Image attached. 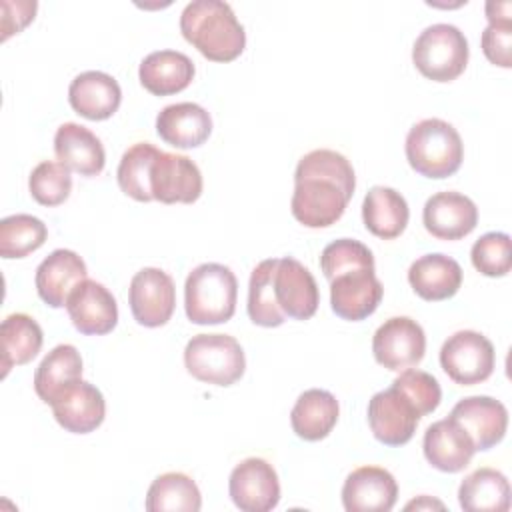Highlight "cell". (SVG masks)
Wrapping results in <instances>:
<instances>
[{"mask_svg": "<svg viewBox=\"0 0 512 512\" xmlns=\"http://www.w3.org/2000/svg\"><path fill=\"white\" fill-rule=\"evenodd\" d=\"M356 188V174L346 156L336 150L318 148L298 160L292 216L306 228H328L336 224Z\"/></svg>", "mask_w": 512, "mask_h": 512, "instance_id": "cell-1", "label": "cell"}, {"mask_svg": "<svg viewBox=\"0 0 512 512\" xmlns=\"http://www.w3.org/2000/svg\"><path fill=\"white\" fill-rule=\"evenodd\" d=\"M182 36L208 60L230 62L244 52L246 32L222 0H192L180 14Z\"/></svg>", "mask_w": 512, "mask_h": 512, "instance_id": "cell-2", "label": "cell"}, {"mask_svg": "<svg viewBox=\"0 0 512 512\" xmlns=\"http://www.w3.org/2000/svg\"><path fill=\"white\" fill-rule=\"evenodd\" d=\"M238 280L218 262L198 264L184 282V308L194 324H222L236 312Z\"/></svg>", "mask_w": 512, "mask_h": 512, "instance_id": "cell-3", "label": "cell"}, {"mask_svg": "<svg viewBox=\"0 0 512 512\" xmlns=\"http://www.w3.org/2000/svg\"><path fill=\"white\" fill-rule=\"evenodd\" d=\"M406 158L412 170L426 178H448L464 160L458 130L442 118H424L406 134Z\"/></svg>", "mask_w": 512, "mask_h": 512, "instance_id": "cell-4", "label": "cell"}, {"mask_svg": "<svg viewBox=\"0 0 512 512\" xmlns=\"http://www.w3.org/2000/svg\"><path fill=\"white\" fill-rule=\"evenodd\" d=\"M468 40L464 32L446 22L426 26L412 46L416 70L434 82L456 80L468 64Z\"/></svg>", "mask_w": 512, "mask_h": 512, "instance_id": "cell-5", "label": "cell"}, {"mask_svg": "<svg viewBox=\"0 0 512 512\" xmlns=\"http://www.w3.org/2000/svg\"><path fill=\"white\" fill-rule=\"evenodd\" d=\"M184 366L200 382L232 386L246 370V356L230 334H196L184 348Z\"/></svg>", "mask_w": 512, "mask_h": 512, "instance_id": "cell-6", "label": "cell"}, {"mask_svg": "<svg viewBox=\"0 0 512 512\" xmlns=\"http://www.w3.org/2000/svg\"><path fill=\"white\" fill-rule=\"evenodd\" d=\"M496 352L492 342L476 330H458L440 348V366L460 386H474L494 372Z\"/></svg>", "mask_w": 512, "mask_h": 512, "instance_id": "cell-7", "label": "cell"}, {"mask_svg": "<svg viewBox=\"0 0 512 512\" xmlns=\"http://www.w3.org/2000/svg\"><path fill=\"white\" fill-rule=\"evenodd\" d=\"M422 414L414 400L396 384L376 392L368 402V424L374 438L386 446L412 440Z\"/></svg>", "mask_w": 512, "mask_h": 512, "instance_id": "cell-8", "label": "cell"}, {"mask_svg": "<svg viewBox=\"0 0 512 512\" xmlns=\"http://www.w3.org/2000/svg\"><path fill=\"white\" fill-rule=\"evenodd\" d=\"M372 352L376 362L392 372L412 368L426 352L424 328L410 316H392L374 332Z\"/></svg>", "mask_w": 512, "mask_h": 512, "instance_id": "cell-9", "label": "cell"}, {"mask_svg": "<svg viewBox=\"0 0 512 512\" xmlns=\"http://www.w3.org/2000/svg\"><path fill=\"white\" fill-rule=\"evenodd\" d=\"M128 302L132 316L140 326H164L176 308V288L172 276L152 266L138 270L130 280Z\"/></svg>", "mask_w": 512, "mask_h": 512, "instance_id": "cell-10", "label": "cell"}, {"mask_svg": "<svg viewBox=\"0 0 512 512\" xmlns=\"http://www.w3.org/2000/svg\"><path fill=\"white\" fill-rule=\"evenodd\" d=\"M228 492L242 512H268L280 502L278 474L264 458H244L230 472Z\"/></svg>", "mask_w": 512, "mask_h": 512, "instance_id": "cell-11", "label": "cell"}, {"mask_svg": "<svg viewBox=\"0 0 512 512\" xmlns=\"http://www.w3.org/2000/svg\"><path fill=\"white\" fill-rule=\"evenodd\" d=\"M384 286L374 268H350L330 280V306L342 320L358 322L376 312Z\"/></svg>", "mask_w": 512, "mask_h": 512, "instance_id": "cell-12", "label": "cell"}, {"mask_svg": "<svg viewBox=\"0 0 512 512\" xmlns=\"http://www.w3.org/2000/svg\"><path fill=\"white\" fill-rule=\"evenodd\" d=\"M276 304L286 318L308 320L316 314L320 292L312 272L292 256L278 258L274 276Z\"/></svg>", "mask_w": 512, "mask_h": 512, "instance_id": "cell-13", "label": "cell"}, {"mask_svg": "<svg viewBox=\"0 0 512 512\" xmlns=\"http://www.w3.org/2000/svg\"><path fill=\"white\" fill-rule=\"evenodd\" d=\"M56 422L72 434L94 432L106 416V402L102 392L78 378L64 386L50 402Z\"/></svg>", "mask_w": 512, "mask_h": 512, "instance_id": "cell-14", "label": "cell"}, {"mask_svg": "<svg viewBox=\"0 0 512 512\" xmlns=\"http://www.w3.org/2000/svg\"><path fill=\"white\" fill-rule=\"evenodd\" d=\"M74 328L86 336H102L118 324V304L114 294L96 280H82L66 302Z\"/></svg>", "mask_w": 512, "mask_h": 512, "instance_id": "cell-15", "label": "cell"}, {"mask_svg": "<svg viewBox=\"0 0 512 512\" xmlns=\"http://www.w3.org/2000/svg\"><path fill=\"white\" fill-rule=\"evenodd\" d=\"M152 196L162 204H192L202 194L200 168L184 154L160 152L150 176Z\"/></svg>", "mask_w": 512, "mask_h": 512, "instance_id": "cell-16", "label": "cell"}, {"mask_svg": "<svg viewBox=\"0 0 512 512\" xmlns=\"http://www.w3.org/2000/svg\"><path fill=\"white\" fill-rule=\"evenodd\" d=\"M398 500L396 478L380 466H360L352 470L342 486L346 512H388Z\"/></svg>", "mask_w": 512, "mask_h": 512, "instance_id": "cell-17", "label": "cell"}, {"mask_svg": "<svg viewBox=\"0 0 512 512\" xmlns=\"http://www.w3.org/2000/svg\"><path fill=\"white\" fill-rule=\"evenodd\" d=\"M422 222L438 240H460L476 228L478 208L472 198L454 190H444L426 200Z\"/></svg>", "mask_w": 512, "mask_h": 512, "instance_id": "cell-18", "label": "cell"}, {"mask_svg": "<svg viewBox=\"0 0 512 512\" xmlns=\"http://www.w3.org/2000/svg\"><path fill=\"white\" fill-rule=\"evenodd\" d=\"M450 418L468 432L476 452L494 448L502 442L508 428V410L492 396H468L458 400Z\"/></svg>", "mask_w": 512, "mask_h": 512, "instance_id": "cell-19", "label": "cell"}, {"mask_svg": "<svg viewBox=\"0 0 512 512\" xmlns=\"http://www.w3.org/2000/svg\"><path fill=\"white\" fill-rule=\"evenodd\" d=\"M86 262L68 248L50 252L36 268V292L52 308H64L72 290L86 280Z\"/></svg>", "mask_w": 512, "mask_h": 512, "instance_id": "cell-20", "label": "cell"}, {"mask_svg": "<svg viewBox=\"0 0 512 512\" xmlns=\"http://www.w3.org/2000/svg\"><path fill=\"white\" fill-rule=\"evenodd\" d=\"M422 450L436 470L448 474L464 470L476 452L468 432L450 416L436 420L426 428Z\"/></svg>", "mask_w": 512, "mask_h": 512, "instance_id": "cell-21", "label": "cell"}, {"mask_svg": "<svg viewBox=\"0 0 512 512\" xmlns=\"http://www.w3.org/2000/svg\"><path fill=\"white\" fill-rule=\"evenodd\" d=\"M68 102L76 114L88 120H106L120 108L122 90L114 76L86 70L70 82Z\"/></svg>", "mask_w": 512, "mask_h": 512, "instance_id": "cell-22", "label": "cell"}, {"mask_svg": "<svg viewBox=\"0 0 512 512\" xmlns=\"http://www.w3.org/2000/svg\"><path fill=\"white\" fill-rule=\"evenodd\" d=\"M156 132L174 148H198L212 132V118L196 102H176L158 112Z\"/></svg>", "mask_w": 512, "mask_h": 512, "instance_id": "cell-23", "label": "cell"}, {"mask_svg": "<svg viewBox=\"0 0 512 512\" xmlns=\"http://www.w3.org/2000/svg\"><path fill=\"white\" fill-rule=\"evenodd\" d=\"M408 282L422 300H448L462 286V268L454 258L442 252H430L410 264Z\"/></svg>", "mask_w": 512, "mask_h": 512, "instance_id": "cell-24", "label": "cell"}, {"mask_svg": "<svg viewBox=\"0 0 512 512\" xmlns=\"http://www.w3.org/2000/svg\"><path fill=\"white\" fill-rule=\"evenodd\" d=\"M54 152L58 162L88 178L100 174L106 164V152L100 138L76 122H64L56 130Z\"/></svg>", "mask_w": 512, "mask_h": 512, "instance_id": "cell-25", "label": "cell"}, {"mask_svg": "<svg viewBox=\"0 0 512 512\" xmlns=\"http://www.w3.org/2000/svg\"><path fill=\"white\" fill-rule=\"evenodd\" d=\"M194 62L178 50H156L144 56L138 68L140 84L154 96L178 94L194 78Z\"/></svg>", "mask_w": 512, "mask_h": 512, "instance_id": "cell-26", "label": "cell"}, {"mask_svg": "<svg viewBox=\"0 0 512 512\" xmlns=\"http://www.w3.org/2000/svg\"><path fill=\"white\" fill-rule=\"evenodd\" d=\"M340 416L338 400L332 392L322 388L304 390L290 412V424L298 438L318 442L326 438Z\"/></svg>", "mask_w": 512, "mask_h": 512, "instance_id": "cell-27", "label": "cell"}, {"mask_svg": "<svg viewBox=\"0 0 512 512\" xmlns=\"http://www.w3.org/2000/svg\"><path fill=\"white\" fill-rule=\"evenodd\" d=\"M410 218L406 198L388 186H372L362 202V220L370 234L392 240L398 238Z\"/></svg>", "mask_w": 512, "mask_h": 512, "instance_id": "cell-28", "label": "cell"}, {"mask_svg": "<svg viewBox=\"0 0 512 512\" xmlns=\"http://www.w3.org/2000/svg\"><path fill=\"white\" fill-rule=\"evenodd\" d=\"M458 502L466 512H506L510 482L496 468H478L460 482Z\"/></svg>", "mask_w": 512, "mask_h": 512, "instance_id": "cell-29", "label": "cell"}, {"mask_svg": "<svg viewBox=\"0 0 512 512\" xmlns=\"http://www.w3.org/2000/svg\"><path fill=\"white\" fill-rule=\"evenodd\" d=\"M0 342H2V376L8 374L10 368L28 364L42 348L44 334L40 324L24 314L14 312L2 320L0 326Z\"/></svg>", "mask_w": 512, "mask_h": 512, "instance_id": "cell-30", "label": "cell"}, {"mask_svg": "<svg viewBox=\"0 0 512 512\" xmlns=\"http://www.w3.org/2000/svg\"><path fill=\"white\" fill-rule=\"evenodd\" d=\"M82 378V356L72 344L54 346L34 372V390L46 404L70 382Z\"/></svg>", "mask_w": 512, "mask_h": 512, "instance_id": "cell-31", "label": "cell"}, {"mask_svg": "<svg viewBox=\"0 0 512 512\" xmlns=\"http://www.w3.org/2000/svg\"><path fill=\"white\" fill-rule=\"evenodd\" d=\"M202 496L196 482L184 472H166L154 478L146 492L148 512H198Z\"/></svg>", "mask_w": 512, "mask_h": 512, "instance_id": "cell-32", "label": "cell"}, {"mask_svg": "<svg viewBox=\"0 0 512 512\" xmlns=\"http://www.w3.org/2000/svg\"><path fill=\"white\" fill-rule=\"evenodd\" d=\"M160 152L162 150H158L150 142H136L122 154L116 170V178H118L120 190L126 196L138 202L154 200L150 176H152V166Z\"/></svg>", "mask_w": 512, "mask_h": 512, "instance_id": "cell-33", "label": "cell"}, {"mask_svg": "<svg viewBox=\"0 0 512 512\" xmlns=\"http://www.w3.org/2000/svg\"><path fill=\"white\" fill-rule=\"evenodd\" d=\"M276 262L278 258H268L256 264L248 282V304H246L248 316L254 324L264 328H276L286 320L274 296L272 276H274Z\"/></svg>", "mask_w": 512, "mask_h": 512, "instance_id": "cell-34", "label": "cell"}, {"mask_svg": "<svg viewBox=\"0 0 512 512\" xmlns=\"http://www.w3.org/2000/svg\"><path fill=\"white\" fill-rule=\"evenodd\" d=\"M48 238L46 224L32 214H12L0 220V256L26 258Z\"/></svg>", "mask_w": 512, "mask_h": 512, "instance_id": "cell-35", "label": "cell"}, {"mask_svg": "<svg viewBox=\"0 0 512 512\" xmlns=\"http://www.w3.org/2000/svg\"><path fill=\"white\" fill-rule=\"evenodd\" d=\"M30 196L42 206H58L68 200L72 192V176L70 168L62 162L44 160L30 172L28 178Z\"/></svg>", "mask_w": 512, "mask_h": 512, "instance_id": "cell-36", "label": "cell"}, {"mask_svg": "<svg viewBox=\"0 0 512 512\" xmlns=\"http://www.w3.org/2000/svg\"><path fill=\"white\" fill-rule=\"evenodd\" d=\"M470 258L480 274L488 278L506 276L512 268L510 236L506 232H486L474 242Z\"/></svg>", "mask_w": 512, "mask_h": 512, "instance_id": "cell-37", "label": "cell"}, {"mask_svg": "<svg viewBox=\"0 0 512 512\" xmlns=\"http://www.w3.org/2000/svg\"><path fill=\"white\" fill-rule=\"evenodd\" d=\"M320 268L324 278L330 282L334 276L350 268H374V256L366 244L354 238H340L324 246L320 254Z\"/></svg>", "mask_w": 512, "mask_h": 512, "instance_id": "cell-38", "label": "cell"}, {"mask_svg": "<svg viewBox=\"0 0 512 512\" xmlns=\"http://www.w3.org/2000/svg\"><path fill=\"white\" fill-rule=\"evenodd\" d=\"M392 384L402 388L414 400V404L418 406L422 416L434 412L440 406L442 388H440L438 380L424 370L406 368L400 372V376L394 378Z\"/></svg>", "mask_w": 512, "mask_h": 512, "instance_id": "cell-39", "label": "cell"}, {"mask_svg": "<svg viewBox=\"0 0 512 512\" xmlns=\"http://www.w3.org/2000/svg\"><path fill=\"white\" fill-rule=\"evenodd\" d=\"M510 48H512V22L510 20L488 22V26L482 32L484 56L500 68H510L512 66Z\"/></svg>", "mask_w": 512, "mask_h": 512, "instance_id": "cell-40", "label": "cell"}, {"mask_svg": "<svg viewBox=\"0 0 512 512\" xmlns=\"http://www.w3.org/2000/svg\"><path fill=\"white\" fill-rule=\"evenodd\" d=\"M486 18L488 22H500V20H510V12H512V4L510 2H496V0H488L486 6Z\"/></svg>", "mask_w": 512, "mask_h": 512, "instance_id": "cell-41", "label": "cell"}, {"mask_svg": "<svg viewBox=\"0 0 512 512\" xmlns=\"http://www.w3.org/2000/svg\"><path fill=\"white\" fill-rule=\"evenodd\" d=\"M444 508V504L442 502H436V500H430L428 496H422L420 500H412L410 504H406V510H410V508Z\"/></svg>", "mask_w": 512, "mask_h": 512, "instance_id": "cell-42", "label": "cell"}]
</instances>
